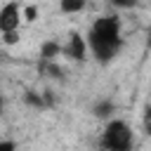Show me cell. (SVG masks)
Returning a JSON list of instances; mask_svg holds the SVG:
<instances>
[{
    "label": "cell",
    "mask_w": 151,
    "mask_h": 151,
    "mask_svg": "<svg viewBox=\"0 0 151 151\" xmlns=\"http://www.w3.org/2000/svg\"><path fill=\"white\" fill-rule=\"evenodd\" d=\"M85 42H87V52L94 57L97 64L106 66L111 64L123 45H125V38H123V28H120V19L116 14H104V17H97L90 28H87V35H85Z\"/></svg>",
    "instance_id": "1"
},
{
    "label": "cell",
    "mask_w": 151,
    "mask_h": 151,
    "mask_svg": "<svg viewBox=\"0 0 151 151\" xmlns=\"http://www.w3.org/2000/svg\"><path fill=\"white\" fill-rule=\"evenodd\" d=\"M99 146L104 151H132L134 132L123 118H111V120H106V125L101 130Z\"/></svg>",
    "instance_id": "2"
},
{
    "label": "cell",
    "mask_w": 151,
    "mask_h": 151,
    "mask_svg": "<svg viewBox=\"0 0 151 151\" xmlns=\"http://www.w3.org/2000/svg\"><path fill=\"white\" fill-rule=\"evenodd\" d=\"M19 21H21V7L17 2H7L0 7V33L9 35L19 31Z\"/></svg>",
    "instance_id": "3"
},
{
    "label": "cell",
    "mask_w": 151,
    "mask_h": 151,
    "mask_svg": "<svg viewBox=\"0 0 151 151\" xmlns=\"http://www.w3.org/2000/svg\"><path fill=\"white\" fill-rule=\"evenodd\" d=\"M64 54L68 59H76V61H83L87 57V42L80 33H71L68 35V42L64 45Z\"/></svg>",
    "instance_id": "4"
},
{
    "label": "cell",
    "mask_w": 151,
    "mask_h": 151,
    "mask_svg": "<svg viewBox=\"0 0 151 151\" xmlns=\"http://www.w3.org/2000/svg\"><path fill=\"white\" fill-rule=\"evenodd\" d=\"M59 54H64V45H59L57 40H45L40 45V61H54Z\"/></svg>",
    "instance_id": "5"
},
{
    "label": "cell",
    "mask_w": 151,
    "mask_h": 151,
    "mask_svg": "<svg viewBox=\"0 0 151 151\" xmlns=\"http://www.w3.org/2000/svg\"><path fill=\"white\" fill-rule=\"evenodd\" d=\"M92 113L97 118H101V120H111L113 113H116V101L113 99H99V101H94Z\"/></svg>",
    "instance_id": "6"
},
{
    "label": "cell",
    "mask_w": 151,
    "mask_h": 151,
    "mask_svg": "<svg viewBox=\"0 0 151 151\" xmlns=\"http://www.w3.org/2000/svg\"><path fill=\"white\" fill-rule=\"evenodd\" d=\"M59 9L64 14H78L85 9V0H61L59 2Z\"/></svg>",
    "instance_id": "7"
},
{
    "label": "cell",
    "mask_w": 151,
    "mask_h": 151,
    "mask_svg": "<svg viewBox=\"0 0 151 151\" xmlns=\"http://www.w3.org/2000/svg\"><path fill=\"white\" fill-rule=\"evenodd\" d=\"M142 130L146 137H151V101L144 106V113H142Z\"/></svg>",
    "instance_id": "8"
},
{
    "label": "cell",
    "mask_w": 151,
    "mask_h": 151,
    "mask_svg": "<svg viewBox=\"0 0 151 151\" xmlns=\"http://www.w3.org/2000/svg\"><path fill=\"white\" fill-rule=\"evenodd\" d=\"M26 101L31 104V106H38V109H42L45 104H42V97L40 94H35V92H26Z\"/></svg>",
    "instance_id": "9"
},
{
    "label": "cell",
    "mask_w": 151,
    "mask_h": 151,
    "mask_svg": "<svg viewBox=\"0 0 151 151\" xmlns=\"http://www.w3.org/2000/svg\"><path fill=\"white\" fill-rule=\"evenodd\" d=\"M0 151H17V142L14 139H0Z\"/></svg>",
    "instance_id": "10"
},
{
    "label": "cell",
    "mask_w": 151,
    "mask_h": 151,
    "mask_svg": "<svg viewBox=\"0 0 151 151\" xmlns=\"http://www.w3.org/2000/svg\"><path fill=\"white\" fill-rule=\"evenodd\" d=\"M24 17H26V21H33V19L38 17V7H35V5H28V7L24 9Z\"/></svg>",
    "instance_id": "11"
},
{
    "label": "cell",
    "mask_w": 151,
    "mask_h": 151,
    "mask_svg": "<svg viewBox=\"0 0 151 151\" xmlns=\"http://www.w3.org/2000/svg\"><path fill=\"white\" fill-rule=\"evenodd\" d=\"M17 40H19V35H17V33H9V35H5V42H7V45H14Z\"/></svg>",
    "instance_id": "12"
},
{
    "label": "cell",
    "mask_w": 151,
    "mask_h": 151,
    "mask_svg": "<svg viewBox=\"0 0 151 151\" xmlns=\"http://www.w3.org/2000/svg\"><path fill=\"white\" fill-rule=\"evenodd\" d=\"M2 101H5V99H2V92H0V109H2Z\"/></svg>",
    "instance_id": "13"
},
{
    "label": "cell",
    "mask_w": 151,
    "mask_h": 151,
    "mask_svg": "<svg viewBox=\"0 0 151 151\" xmlns=\"http://www.w3.org/2000/svg\"><path fill=\"white\" fill-rule=\"evenodd\" d=\"M149 45H151V28H149Z\"/></svg>",
    "instance_id": "14"
}]
</instances>
